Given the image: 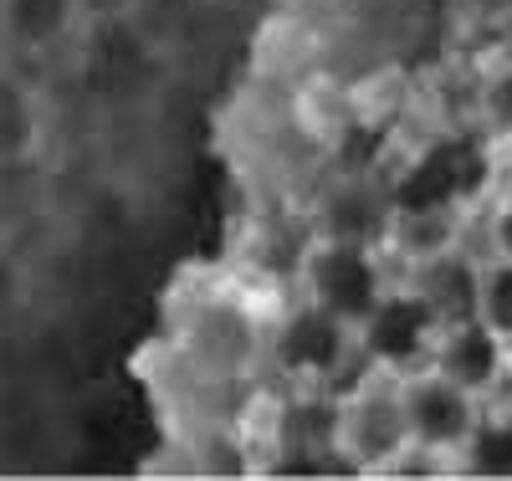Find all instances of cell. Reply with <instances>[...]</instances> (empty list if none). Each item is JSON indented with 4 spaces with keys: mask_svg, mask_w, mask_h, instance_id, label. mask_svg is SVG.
<instances>
[{
    "mask_svg": "<svg viewBox=\"0 0 512 481\" xmlns=\"http://www.w3.org/2000/svg\"><path fill=\"white\" fill-rule=\"evenodd\" d=\"M461 461L472 476H502L512 481V415L507 420H477L461 446Z\"/></svg>",
    "mask_w": 512,
    "mask_h": 481,
    "instance_id": "cell-9",
    "label": "cell"
},
{
    "mask_svg": "<svg viewBox=\"0 0 512 481\" xmlns=\"http://www.w3.org/2000/svg\"><path fill=\"white\" fill-rule=\"evenodd\" d=\"M477 318L512 343V256H497V261H487V267H482Z\"/></svg>",
    "mask_w": 512,
    "mask_h": 481,
    "instance_id": "cell-10",
    "label": "cell"
},
{
    "mask_svg": "<svg viewBox=\"0 0 512 481\" xmlns=\"http://www.w3.org/2000/svg\"><path fill=\"white\" fill-rule=\"evenodd\" d=\"M400 400H405V425H410V446L425 456H446L461 451L477 415V395L446 379L441 369H410L400 374Z\"/></svg>",
    "mask_w": 512,
    "mask_h": 481,
    "instance_id": "cell-4",
    "label": "cell"
},
{
    "mask_svg": "<svg viewBox=\"0 0 512 481\" xmlns=\"http://www.w3.org/2000/svg\"><path fill=\"white\" fill-rule=\"evenodd\" d=\"M431 369H441L446 379H456L461 389H492L507 369V338L492 333L482 318H456V323H441L436 333V348H431Z\"/></svg>",
    "mask_w": 512,
    "mask_h": 481,
    "instance_id": "cell-6",
    "label": "cell"
},
{
    "mask_svg": "<svg viewBox=\"0 0 512 481\" xmlns=\"http://www.w3.org/2000/svg\"><path fill=\"white\" fill-rule=\"evenodd\" d=\"M507 6H512V0H507Z\"/></svg>",
    "mask_w": 512,
    "mask_h": 481,
    "instance_id": "cell-13",
    "label": "cell"
},
{
    "mask_svg": "<svg viewBox=\"0 0 512 481\" xmlns=\"http://www.w3.org/2000/svg\"><path fill=\"white\" fill-rule=\"evenodd\" d=\"M303 282H308V302H318V308L333 313V318H344L349 328H359L369 318V308L384 297L379 261H374L369 241H354V236L318 241L308 251Z\"/></svg>",
    "mask_w": 512,
    "mask_h": 481,
    "instance_id": "cell-2",
    "label": "cell"
},
{
    "mask_svg": "<svg viewBox=\"0 0 512 481\" xmlns=\"http://www.w3.org/2000/svg\"><path fill=\"white\" fill-rule=\"evenodd\" d=\"M354 333L364 343L369 364H379L384 374H410V369H420L425 359H431L441 318L431 313V302H425L415 287H400V292H384Z\"/></svg>",
    "mask_w": 512,
    "mask_h": 481,
    "instance_id": "cell-3",
    "label": "cell"
},
{
    "mask_svg": "<svg viewBox=\"0 0 512 481\" xmlns=\"http://www.w3.org/2000/svg\"><path fill=\"white\" fill-rule=\"evenodd\" d=\"M93 11H113V6H123V0H88Z\"/></svg>",
    "mask_w": 512,
    "mask_h": 481,
    "instance_id": "cell-12",
    "label": "cell"
},
{
    "mask_svg": "<svg viewBox=\"0 0 512 481\" xmlns=\"http://www.w3.org/2000/svg\"><path fill=\"white\" fill-rule=\"evenodd\" d=\"M410 446L405 400H400V374H379L359 384L354 395L338 400V456L359 471L400 466Z\"/></svg>",
    "mask_w": 512,
    "mask_h": 481,
    "instance_id": "cell-1",
    "label": "cell"
},
{
    "mask_svg": "<svg viewBox=\"0 0 512 481\" xmlns=\"http://www.w3.org/2000/svg\"><path fill=\"white\" fill-rule=\"evenodd\" d=\"M349 333L354 328L344 318H333V313L318 308V302H308V308H297L277 328V359L297 379H328L349 354Z\"/></svg>",
    "mask_w": 512,
    "mask_h": 481,
    "instance_id": "cell-7",
    "label": "cell"
},
{
    "mask_svg": "<svg viewBox=\"0 0 512 481\" xmlns=\"http://www.w3.org/2000/svg\"><path fill=\"white\" fill-rule=\"evenodd\" d=\"M487 185V149L472 139H441L405 164L390 190L395 210H456Z\"/></svg>",
    "mask_w": 512,
    "mask_h": 481,
    "instance_id": "cell-5",
    "label": "cell"
},
{
    "mask_svg": "<svg viewBox=\"0 0 512 481\" xmlns=\"http://www.w3.org/2000/svg\"><path fill=\"white\" fill-rule=\"evenodd\" d=\"M425 302H431V313L441 323H456V318H477V292H482V267L477 261H466L456 246L436 251L415 261V282H410Z\"/></svg>",
    "mask_w": 512,
    "mask_h": 481,
    "instance_id": "cell-8",
    "label": "cell"
},
{
    "mask_svg": "<svg viewBox=\"0 0 512 481\" xmlns=\"http://www.w3.org/2000/svg\"><path fill=\"white\" fill-rule=\"evenodd\" d=\"M497 256H512V195L497 210Z\"/></svg>",
    "mask_w": 512,
    "mask_h": 481,
    "instance_id": "cell-11",
    "label": "cell"
}]
</instances>
